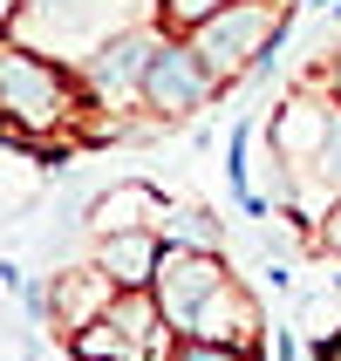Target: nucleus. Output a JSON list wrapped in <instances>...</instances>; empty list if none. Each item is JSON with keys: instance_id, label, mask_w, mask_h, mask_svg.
<instances>
[{"instance_id": "obj_1", "label": "nucleus", "mask_w": 341, "mask_h": 361, "mask_svg": "<svg viewBox=\"0 0 341 361\" xmlns=\"http://www.w3.org/2000/svg\"><path fill=\"white\" fill-rule=\"evenodd\" d=\"M82 109H89V96H82V75L68 61L0 35V143L41 150L48 137L76 130Z\"/></svg>"}, {"instance_id": "obj_8", "label": "nucleus", "mask_w": 341, "mask_h": 361, "mask_svg": "<svg viewBox=\"0 0 341 361\" xmlns=\"http://www.w3.org/2000/svg\"><path fill=\"white\" fill-rule=\"evenodd\" d=\"M109 300H116V286L96 273V259H89V266H68V273H55V280H48V327L68 341V334H76V327H89Z\"/></svg>"}, {"instance_id": "obj_6", "label": "nucleus", "mask_w": 341, "mask_h": 361, "mask_svg": "<svg viewBox=\"0 0 341 361\" xmlns=\"http://www.w3.org/2000/svg\"><path fill=\"white\" fill-rule=\"evenodd\" d=\"M212 96H219V82L205 75V61L191 55V41L184 35H164L157 55H150V68H143V109L157 123H191L212 109Z\"/></svg>"}, {"instance_id": "obj_7", "label": "nucleus", "mask_w": 341, "mask_h": 361, "mask_svg": "<svg viewBox=\"0 0 341 361\" xmlns=\"http://www.w3.org/2000/svg\"><path fill=\"white\" fill-rule=\"evenodd\" d=\"M164 204L171 198L150 178H123V184H109V191H96V198L82 204V225L89 232H157Z\"/></svg>"}, {"instance_id": "obj_15", "label": "nucleus", "mask_w": 341, "mask_h": 361, "mask_svg": "<svg viewBox=\"0 0 341 361\" xmlns=\"http://www.w3.org/2000/svg\"><path fill=\"white\" fill-rule=\"evenodd\" d=\"M307 82H321L328 96H335V102H341V35H335V48H328V55H321V61H314V68H307Z\"/></svg>"}, {"instance_id": "obj_2", "label": "nucleus", "mask_w": 341, "mask_h": 361, "mask_svg": "<svg viewBox=\"0 0 341 361\" xmlns=\"http://www.w3.org/2000/svg\"><path fill=\"white\" fill-rule=\"evenodd\" d=\"M294 20H301V7H287V0H232L212 20H198L184 41H191V55L205 61V75L219 82V89H239L253 75V61L273 41L294 35Z\"/></svg>"}, {"instance_id": "obj_11", "label": "nucleus", "mask_w": 341, "mask_h": 361, "mask_svg": "<svg viewBox=\"0 0 341 361\" xmlns=\"http://www.w3.org/2000/svg\"><path fill=\"white\" fill-rule=\"evenodd\" d=\"M157 239L164 245H198V252H225V219L219 212H205V204H164L157 219Z\"/></svg>"}, {"instance_id": "obj_13", "label": "nucleus", "mask_w": 341, "mask_h": 361, "mask_svg": "<svg viewBox=\"0 0 341 361\" xmlns=\"http://www.w3.org/2000/svg\"><path fill=\"white\" fill-rule=\"evenodd\" d=\"M219 7H232V0H150V20H157L164 35H191V27L212 20Z\"/></svg>"}, {"instance_id": "obj_4", "label": "nucleus", "mask_w": 341, "mask_h": 361, "mask_svg": "<svg viewBox=\"0 0 341 361\" xmlns=\"http://www.w3.org/2000/svg\"><path fill=\"white\" fill-rule=\"evenodd\" d=\"M157 41H164V27L150 20V27H116L102 48H89L82 68H76L89 109H130V102H143V68L157 55Z\"/></svg>"}, {"instance_id": "obj_17", "label": "nucleus", "mask_w": 341, "mask_h": 361, "mask_svg": "<svg viewBox=\"0 0 341 361\" xmlns=\"http://www.w3.org/2000/svg\"><path fill=\"white\" fill-rule=\"evenodd\" d=\"M20 361H41V355H35V348H28V355H20Z\"/></svg>"}, {"instance_id": "obj_12", "label": "nucleus", "mask_w": 341, "mask_h": 361, "mask_svg": "<svg viewBox=\"0 0 341 361\" xmlns=\"http://www.w3.org/2000/svg\"><path fill=\"white\" fill-rule=\"evenodd\" d=\"M301 184H314V191H328V198H341V102L328 109V130H321V150L307 157Z\"/></svg>"}, {"instance_id": "obj_16", "label": "nucleus", "mask_w": 341, "mask_h": 361, "mask_svg": "<svg viewBox=\"0 0 341 361\" xmlns=\"http://www.w3.org/2000/svg\"><path fill=\"white\" fill-rule=\"evenodd\" d=\"M314 361H341V321H335V327H328L321 341H314Z\"/></svg>"}, {"instance_id": "obj_3", "label": "nucleus", "mask_w": 341, "mask_h": 361, "mask_svg": "<svg viewBox=\"0 0 341 361\" xmlns=\"http://www.w3.org/2000/svg\"><path fill=\"white\" fill-rule=\"evenodd\" d=\"M171 341H178V334L164 327L150 286H130V293H116L89 327L68 334V355L76 361H164Z\"/></svg>"}, {"instance_id": "obj_5", "label": "nucleus", "mask_w": 341, "mask_h": 361, "mask_svg": "<svg viewBox=\"0 0 341 361\" xmlns=\"http://www.w3.org/2000/svg\"><path fill=\"white\" fill-rule=\"evenodd\" d=\"M232 280L225 252H198V245H164L157 252V273H150V300H157L164 327L171 334H191V321L205 314V300Z\"/></svg>"}, {"instance_id": "obj_10", "label": "nucleus", "mask_w": 341, "mask_h": 361, "mask_svg": "<svg viewBox=\"0 0 341 361\" xmlns=\"http://www.w3.org/2000/svg\"><path fill=\"white\" fill-rule=\"evenodd\" d=\"M260 137V116H232V137H225V184H232V198H239L246 219H273V198L253 191V164H246V143Z\"/></svg>"}, {"instance_id": "obj_14", "label": "nucleus", "mask_w": 341, "mask_h": 361, "mask_svg": "<svg viewBox=\"0 0 341 361\" xmlns=\"http://www.w3.org/2000/svg\"><path fill=\"white\" fill-rule=\"evenodd\" d=\"M314 252H335L341 259V198H328V212L314 219Z\"/></svg>"}, {"instance_id": "obj_9", "label": "nucleus", "mask_w": 341, "mask_h": 361, "mask_svg": "<svg viewBox=\"0 0 341 361\" xmlns=\"http://www.w3.org/2000/svg\"><path fill=\"white\" fill-rule=\"evenodd\" d=\"M157 252H164V239L157 232H96V273L116 293H130V286H150V273H157Z\"/></svg>"}, {"instance_id": "obj_18", "label": "nucleus", "mask_w": 341, "mask_h": 361, "mask_svg": "<svg viewBox=\"0 0 341 361\" xmlns=\"http://www.w3.org/2000/svg\"><path fill=\"white\" fill-rule=\"evenodd\" d=\"M287 7H307V0H287Z\"/></svg>"}]
</instances>
